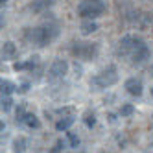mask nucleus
<instances>
[{
  "label": "nucleus",
  "mask_w": 153,
  "mask_h": 153,
  "mask_svg": "<svg viewBox=\"0 0 153 153\" xmlns=\"http://www.w3.org/2000/svg\"><path fill=\"white\" fill-rule=\"evenodd\" d=\"M37 63H39V57H37V56H33V57L26 59V61H17V63L13 65V68H15L17 72H24V70H33V68L37 67Z\"/></svg>",
  "instance_id": "nucleus-11"
},
{
  "label": "nucleus",
  "mask_w": 153,
  "mask_h": 153,
  "mask_svg": "<svg viewBox=\"0 0 153 153\" xmlns=\"http://www.w3.org/2000/svg\"><path fill=\"white\" fill-rule=\"evenodd\" d=\"M56 4V0H33L30 6H28V9L31 13H35V15H39V13H45V11H48V9Z\"/></svg>",
  "instance_id": "nucleus-8"
},
{
  "label": "nucleus",
  "mask_w": 153,
  "mask_h": 153,
  "mask_svg": "<svg viewBox=\"0 0 153 153\" xmlns=\"http://www.w3.org/2000/svg\"><path fill=\"white\" fill-rule=\"evenodd\" d=\"M140 26H142V28L153 26V17H151L149 13H144V15H142V19H140Z\"/></svg>",
  "instance_id": "nucleus-17"
},
{
  "label": "nucleus",
  "mask_w": 153,
  "mask_h": 153,
  "mask_svg": "<svg viewBox=\"0 0 153 153\" xmlns=\"http://www.w3.org/2000/svg\"><path fill=\"white\" fill-rule=\"evenodd\" d=\"M67 74H68V61L67 59H56L48 70V79L57 81V79H63Z\"/></svg>",
  "instance_id": "nucleus-6"
},
{
  "label": "nucleus",
  "mask_w": 153,
  "mask_h": 153,
  "mask_svg": "<svg viewBox=\"0 0 153 153\" xmlns=\"http://www.w3.org/2000/svg\"><path fill=\"white\" fill-rule=\"evenodd\" d=\"M70 52L72 56H76L78 59H83V61H92L98 57L100 53V46L98 42H89V41H74L70 45Z\"/></svg>",
  "instance_id": "nucleus-2"
},
{
  "label": "nucleus",
  "mask_w": 153,
  "mask_h": 153,
  "mask_svg": "<svg viewBox=\"0 0 153 153\" xmlns=\"http://www.w3.org/2000/svg\"><path fill=\"white\" fill-rule=\"evenodd\" d=\"M133 113H135V107L131 103H126V105H122V109H120V114L122 116H131Z\"/></svg>",
  "instance_id": "nucleus-18"
},
{
  "label": "nucleus",
  "mask_w": 153,
  "mask_h": 153,
  "mask_svg": "<svg viewBox=\"0 0 153 153\" xmlns=\"http://www.w3.org/2000/svg\"><path fill=\"white\" fill-rule=\"evenodd\" d=\"M149 57H151V50H149V46L146 45V42H142V45H140L133 53H131L129 61L133 63V65H142V63H146Z\"/></svg>",
  "instance_id": "nucleus-7"
},
{
  "label": "nucleus",
  "mask_w": 153,
  "mask_h": 153,
  "mask_svg": "<svg viewBox=\"0 0 153 153\" xmlns=\"http://www.w3.org/2000/svg\"><path fill=\"white\" fill-rule=\"evenodd\" d=\"M59 35V24L56 20H50V22H45L41 26L35 28H26L24 31V41L30 42V45L35 46H48L50 42H53Z\"/></svg>",
  "instance_id": "nucleus-1"
},
{
  "label": "nucleus",
  "mask_w": 153,
  "mask_h": 153,
  "mask_svg": "<svg viewBox=\"0 0 153 153\" xmlns=\"http://www.w3.org/2000/svg\"><path fill=\"white\" fill-rule=\"evenodd\" d=\"M98 22L96 20H92V19H83V22H81V26H79V31L83 35H91V33H94V31H98Z\"/></svg>",
  "instance_id": "nucleus-13"
},
{
  "label": "nucleus",
  "mask_w": 153,
  "mask_h": 153,
  "mask_svg": "<svg viewBox=\"0 0 153 153\" xmlns=\"http://www.w3.org/2000/svg\"><path fill=\"white\" fill-rule=\"evenodd\" d=\"M124 87H126V91H127L131 96H140L142 91H144V87H142V81L137 79V78H129V79L126 81Z\"/></svg>",
  "instance_id": "nucleus-10"
},
{
  "label": "nucleus",
  "mask_w": 153,
  "mask_h": 153,
  "mask_svg": "<svg viewBox=\"0 0 153 153\" xmlns=\"http://www.w3.org/2000/svg\"><path fill=\"white\" fill-rule=\"evenodd\" d=\"M28 89H30V83H22V85H20V89H17V91L24 94V92H28Z\"/></svg>",
  "instance_id": "nucleus-24"
},
{
  "label": "nucleus",
  "mask_w": 153,
  "mask_h": 153,
  "mask_svg": "<svg viewBox=\"0 0 153 153\" xmlns=\"http://www.w3.org/2000/svg\"><path fill=\"white\" fill-rule=\"evenodd\" d=\"M61 151H63V140L59 138L56 144H53V148L50 149V153H61Z\"/></svg>",
  "instance_id": "nucleus-21"
},
{
  "label": "nucleus",
  "mask_w": 153,
  "mask_h": 153,
  "mask_svg": "<svg viewBox=\"0 0 153 153\" xmlns=\"http://www.w3.org/2000/svg\"><path fill=\"white\" fill-rule=\"evenodd\" d=\"M116 81H118V70L114 65H109L91 79V87H94L96 91H103L107 87H113Z\"/></svg>",
  "instance_id": "nucleus-3"
},
{
  "label": "nucleus",
  "mask_w": 153,
  "mask_h": 153,
  "mask_svg": "<svg viewBox=\"0 0 153 153\" xmlns=\"http://www.w3.org/2000/svg\"><path fill=\"white\" fill-rule=\"evenodd\" d=\"M68 140H70V146H72V148H78V146H79V138L76 137L74 133H68Z\"/></svg>",
  "instance_id": "nucleus-22"
},
{
  "label": "nucleus",
  "mask_w": 153,
  "mask_h": 153,
  "mask_svg": "<svg viewBox=\"0 0 153 153\" xmlns=\"http://www.w3.org/2000/svg\"><path fill=\"white\" fill-rule=\"evenodd\" d=\"M57 113H59V114H63V116H68V114H74V107H65V109H59Z\"/></svg>",
  "instance_id": "nucleus-23"
},
{
  "label": "nucleus",
  "mask_w": 153,
  "mask_h": 153,
  "mask_svg": "<svg viewBox=\"0 0 153 153\" xmlns=\"http://www.w3.org/2000/svg\"><path fill=\"white\" fill-rule=\"evenodd\" d=\"M85 126L89 127V129H92V127L96 126V116H94L92 113H87V114H85Z\"/></svg>",
  "instance_id": "nucleus-19"
},
{
  "label": "nucleus",
  "mask_w": 153,
  "mask_h": 153,
  "mask_svg": "<svg viewBox=\"0 0 153 153\" xmlns=\"http://www.w3.org/2000/svg\"><path fill=\"white\" fill-rule=\"evenodd\" d=\"M6 2H7V0H0V4H2V6H4V4H6Z\"/></svg>",
  "instance_id": "nucleus-25"
},
{
  "label": "nucleus",
  "mask_w": 153,
  "mask_h": 153,
  "mask_svg": "<svg viewBox=\"0 0 153 153\" xmlns=\"http://www.w3.org/2000/svg\"><path fill=\"white\" fill-rule=\"evenodd\" d=\"M76 122V118H74V114H68V116H63V118H59L57 122H56V129L57 131H68L70 127H72V124Z\"/></svg>",
  "instance_id": "nucleus-14"
},
{
  "label": "nucleus",
  "mask_w": 153,
  "mask_h": 153,
  "mask_svg": "<svg viewBox=\"0 0 153 153\" xmlns=\"http://www.w3.org/2000/svg\"><path fill=\"white\" fill-rule=\"evenodd\" d=\"M17 122L22 124V126H26V127H30V129H39V127H41L39 118H37L33 113H24V114L17 116Z\"/></svg>",
  "instance_id": "nucleus-9"
},
{
  "label": "nucleus",
  "mask_w": 153,
  "mask_h": 153,
  "mask_svg": "<svg viewBox=\"0 0 153 153\" xmlns=\"http://www.w3.org/2000/svg\"><path fill=\"white\" fill-rule=\"evenodd\" d=\"M26 144H28V140H26L24 137L15 138V140H13V151H15V153H22V151L26 149Z\"/></svg>",
  "instance_id": "nucleus-16"
},
{
  "label": "nucleus",
  "mask_w": 153,
  "mask_h": 153,
  "mask_svg": "<svg viewBox=\"0 0 153 153\" xmlns=\"http://www.w3.org/2000/svg\"><path fill=\"white\" fill-rule=\"evenodd\" d=\"M17 56V46H15V42L13 41H6L4 45H2V59L4 61H9V59H13Z\"/></svg>",
  "instance_id": "nucleus-12"
},
{
  "label": "nucleus",
  "mask_w": 153,
  "mask_h": 153,
  "mask_svg": "<svg viewBox=\"0 0 153 153\" xmlns=\"http://www.w3.org/2000/svg\"><path fill=\"white\" fill-rule=\"evenodd\" d=\"M105 2L103 0H81L78 4V15L81 19H92L96 20L98 17H102L105 13Z\"/></svg>",
  "instance_id": "nucleus-4"
},
{
  "label": "nucleus",
  "mask_w": 153,
  "mask_h": 153,
  "mask_svg": "<svg viewBox=\"0 0 153 153\" xmlns=\"http://www.w3.org/2000/svg\"><path fill=\"white\" fill-rule=\"evenodd\" d=\"M11 105H13L11 98H9V96H2V111H4V113H7L9 109H11Z\"/></svg>",
  "instance_id": "nucleus-20"
},
{
  "label": "nucleus",
  "mask_w": 153,
  "mask_h": 153,
  "mask_svg": "<svg viewBox=\"0 0 153 153\" xmlns=\"http://www.w3.org/2000/svg\"><path fill=\"white\" fill-rule=\"evenodd\" d=\"M0 91H2V96H11V94L17 91V87H15V83H11V81L2 79V83H0Z\"/></svg>",
  "instance_id": "nucleus-15"
},
{
  "label": "nucleus",
  "mask_w": 153,
  "mask_h": 153,
  "mask_svg": "<svg viewBox=\"0 0 153 153\" xmlns=\"http://www.w3.org/2000/svg\"><path fill=\"white\" fill-rule=\"evenodd\" d=\"M142 42H144V39H140V37H137V35H133V33H127V35H124L122 39L118 41V46H116V53L120 57H131V53H133Z\"/></svg>",
  "instance_id": "nucleus-5"
},
{
  "label": "nucleus",
  "mask_w": 153,
  "mask_h": 153,
  "mask_svg": "<svg viewBox=\"0 0 153 153\" xmlns=\"http://www.w3.org/2000/svg\"><path fill=\"white\" fill-rule=\"evenodd\" d=\"M151 96H153V89H151Z\"/></svg>",
  "instance_id": "nucleus-26"
}]
</instances>
